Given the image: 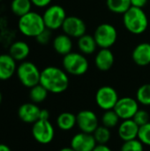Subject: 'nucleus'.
Returning <instances> with one entry per match:
<instances>
[{
    "label": "nucleus",
    "mask_w": 150,
    "mask_h": 151,
    "mask_svg": "<svg viewBox=\"0 0 150 151\" xmlns=\"http://www.w3.org/2000/svg\"><path fill=\"white\" fill-rule=\"evenodd\" d=\"M40 84L49 93L61 94L68 88L69 78L65 70L56 66H47L41 71Z\"/></svg>",
    "instance_id": "1"
},
{
    "label": "nucleus",
    "mask_w": 150,
    "mask_h": 151,
    "mask_svg": "<svg viewBox=\"0 0 150 151\" xmlns=\"http://www.w3.org/2000/svg\"><path fill=\"white\" fill-rule=\"evenodd\" d=\"M126 29L133 35L143 34L149 27V19L142 8L132 6L123 14Z\"/></svg>",
    "instance_id": "2"
},
{
    "label": "nucleus",
    "mask_w": 150,
    "mask_h": 151,
    "mask_svg": "<svg viewBox=\"0 0 150 151\" xmlns=\"http://www.w3.org/2000/svg\"><path fill=\"white\" fill-rule=\"evenodd\" d=\"M18 28L23 35L35 38L46 28V27L42 15L36 12L31 11L28 13L19 17L18 21Z\"/></svg>",
    "instance_id": "3"
},
{
    "label": "nucleus",
    "mask_w": 150,
    "mask_h": 151,
    "mask_svg": "<svg viewBox=\"0 0 150 151\" xmlns=\"http://www.w3.org/2000/svg\"><path fill=\"white\" fill-rule=\"evenodd\" d=\"M64 70L72 75L80 76L85 74L88 70V61L84 54L79 52H70L63 58Z\"/></svg>",
    "instance_id": "4"
},
{
    "label": "nucleus",
    "mask_w": 150,
    "mask_h": 151,
    "mask_svg": "<svg viewBox=\"0 0 150 151\" xmlns=\"http://www.w3.org/2000/svg\"><path fill=\"white\" fill-rule=\"evenodd\" d=\"M17 77L20 83L28 88L40 83L41 71L35 64L30 61H22L16 71Z\"/></svg>",
    "instance_id": "5"
},
{
    "label": "nucleus",
    "mask_w": 150,
    "mask_h": 151,
    "mask_svg": "<svg viewBox=\"0 0 150 151\" xmlns=\"http://www.w3.org/2000/svg\"><path fill=\"white\" fill-rule=\"evenodd\" d=\"M94 38L98 47L101 49H110L117 42L118 31L113 25L103 23L96 27Z\"/></svg>",
    "instance_id": "6"
},
{
    "label": "nucleus",
    "mask_w": 150,
    "mask_h": 151,
    "mask_svg": "<svg viewBox=\"0 0 150 151\" xmlns=\"http://www.w3.org/2000/svg\"><path fill=\"white\" fill-rule=\"evenodd\" d=\"M66 17L65 10L59 4L49 5L42 14L46 28L51 31L61 28Z\"/></svg>",
    "instance_id": "7"
},
{
    "label": "nucleus",
    "mask_w": 150,
    "mask_h": 151,
    "mask_svg": "<svg viewBox=\"0 0 150 151\" xmlns=\"http://www.w3.org/2000/svg\"><path fill=\"white\" fill-rule=\"evenodd\" d=\"M118 99V92L111 86H103L99 88L95 94V103L97 106L104 111L113 110Z\"/></svg>",
    "instance_id": "8"
},
{
    "label": "nucleus",
    "mask_w": 150,
    "mask_h": 151,
    "mask_svg": "<svg viewBox=\"0 0 150 151\" xmlns=\"http://www.w3.org/2000/svg\"><path fill=\"white\" fill-rule=\"evenodd\" d=\"M32 135L34 139L41 144L50 143L55 136V130L50 120H37L33 124Z\"/></svg>",
    "instance_id": "9"
},
{
    "label": "nucleus",
    "mask_w": 150,
    "mask_h": 151,
    "mask_svg": "<svg viewBox=\"0 0 150 151\" xmlns=\"http://www.w3.org/2000/svg\"><path fill=\"white\" fill-rule=\"evenodd\" d=\"M113 110L118 115L120 119H131L139 110V103L133 97L125 96L118 99Z\"/></svg>",
    "instance_id": "10"
},
{
    "label": "nucleus",
    "mask_w": 150,
    "mask_h": 151,
    "mask_svg": "<svg viewBox=\"0 0 150 151\" xmlns=\"http://www.w3.org/2000/svg\"><path fill=\"white\" fill-rule=\"evenodd\" d=\"M77 127L80 132L92 134L99 127V119L96 114L90 110H82L76 115Z\"/></svg>",
    "instance_id": "11"
},
{
    "label": "nucleus",
    "mask_w": 150,
    "mask_h": 151,
    "mask_svg": "<svg viewBox=\"0 0 150 151\" xmlns=\"http://www.w3.org/2000/svg\"><path fill=\"white\" fill-rule=\"evenodd\" d=\"M64 34L72 38H80L87 31V25L83 19L76 16H67L62 27Z\"/></svg>",
    "instance_id": "12"
},
{
    "label": "nucleus",
    "mask_w": 150,
    "mask_h": 151,
    "mask_svg": "<svg viewBox=\"0 0 150 151\" xmlns=\"http://www.w3.org/2000/svg\"><path fill=\"white\" fill-rule=\"evenodd\" d=\"M97 143L94 135L83 132H80L73 135L70 142V147L75 151H93Z\"/></svg>",
    "instance_id": "13"
},
{
    "label": "nucleus",
    "mask_w": 150,
    "mask_h": 151,
    "mask_svg": "<svg viewBox=\"0 0 150 151\" xmlns=\"http://www.w3.org/2000/svg\"><path fill=\"white\" fill-rule=\"evenodd\" d=\"M41 109L34 103H26L21 104L18 109L19 119L27 124H34L39 120Z\"/></svg>",
    "instance_id": "14"
},
{
    "label": "nucleus",
    "mask_w": 150,
    "mask_h": 151,
    "mask_svg": "<svg viewBox=\"0 0 150 151\" xmlns=\"http://www.w3.org/2000/svg\"><path fill=\"white\" fill-rule=\"evenodd\" d=\"M16 62L9 53L0 55V81H7L16 73Z\"/></svg>",
    "instance_id": "15"
},
{
    "label": "nucleus",
    "mask_w": 150,
    "mask_h": 151,
    "mask_svg": "<svg viewBox=\"0 0 150 151\" xmlns=\"http://www.w3.org/2000/svg\"><path fill=\"white\" fill-rule=\"evenodd\" d=\"M140 127L134 122L133 119H126L121 122L118 126V134L119 138L124 141H130L133 139H137L138 133H139Z\"/></svg>",
    "instance_id": "16"
},
{
    "label": "nucleus",
    "mask_w": 150,
    "mask_h": 151,
    "mask_svg": "<svg viewBox=\"0 0 150 151\" xmlns=\"http://www.w3.org/2000/svg\"><path fill=\"white\" fill-rule=\"evenodd\" d=\"M132 58L139 66H147L150 64V43L141 42L133 50Z\"/></svg>",
    "instance_id": "17"
},
{
    "label": "nucleus",
    "mask_w": 150,
    "mask_h": 151,
    "mask_svg": "<svg viewBox=\"0 0 150 151\" xmlns=\"http://www.w3.org/2000/svg\"><path fill=\"white\" fill-rule=\"evenodd\" d=\"M114 62L115 57L110 49H101L95 58V66L102 72L109 71L113 66Z\"/></svg>",
    "instance_id": "18"
},
{
    "label": "nucleus",
    "mask_w": 150,
    "mask_h": 151,
    "mask_svg": "<svg viewBox=\"0 0 150 151\" xmlns=\"http://www.w3.org/2000/svg\"><path fill=\"white\" fill-rule=\"evenodd\" d=\"M52 46L57 53L62 56H65L70 52H72V37L68 36L65 34H60L54 38L52 42Z\"/></svg>",
    "instance_id": "19"
},
{
    "label": "nucleus",
    "mask_w": 150,
    "mask_h": 151,
    "mask_svg": "<svg viewBox=\"0 0 150 151\" xmlns=\"http://www.w3.org/2000/svg\"><path fill=\"white\" fill-rule=\"evenodd\" d=\"M30 53L29 45L24 41H15L9 48V54L16 61H25Z\"/></svg>",
    "instance_id": "20"
},
{
    "label": "nucleus",
    "mask_w": 150,
    "mask_h": 151,
    "mask_svg": "<svg viewBox=\"0 0 150 151\" xmlns=\"http://www.w3.org/2000/svg\"><path fill=\"white\" fill-rule=\"evenodd\" d=\"M78 48L80 51L84 55H90L94 53L98 47L94 35L85 34L84 35L78 38Z\"/></svg>",
    "instance_id": "21"
},
{
    "label": "nucleus",
    "mask_w": 150,
    "mask_h": 151,
    "mask_svg": "<svg viewBox=\"0 0 150 151\" xmlns=\"http://www.w3.org/2000/svg\"><path fill=\"white\" fill-rule=\"evenodd\" d=\"M57 125L62 131L72 130L75 126H77L76 115L71 112H62L57 118Z\"/></svg>",
    "instance_id": "22"
},
{
    "label": "nucleus",
    "mask_w": 150,
    "mask_h": 151,
    "mask_svg": "<svg viewBox=\"0 0 150 151\" xmlns=\"http://www.w3.org/2000/svg\"><path fill=\"white\" fill-rule=\"evenodd\" d=\"M32 6L33 4L31 0H12L10 8L11 12L19 18L31 12Z\"/></svg>",
    "instance_id": "23"
},
{
    "label": "nucleus",
    "mask_w": 150,
    "mask_h": 151,
    "mask_svg": "<svg viewBox=\"0 0 150 151\" xmlns=\"http://www.w3.org/2000/svg\"><path fill=\"white\" fill-rule=\"evenodd\" d=\"M108 9L117 14H124L131 7V0H106Z\"/></svg>",
    "instance_id": "24"
},
{
    "label": "nucleus",
    "mask_w": 150,
    "mask_h": 151,
    "mask_svg": "<svg viewBox=\"0 0 150 151\" xmlns=\"http://www.w3.org/2000/svg\"><path fill=\"white\" fill-rule=\"evenodd\" d=\"M49 94V91L40 83L30 88L29 98L34 104H40L45 101Z\"/></svg>",
    "instance_id": "25"
},
{
    "label": "nucleus",
    "mask_w": 150,
    "mask_h": 151,
    "mask_svg": "<svg viewBox=\"0 0 150 151\" xmlns=\"http://www.w3.org/2000/svg\"><path fill=\"white\" fill-rule=\"evenodd\" d=\"M119 120L120 119L114 110L105 111L102 116V124L108 128H113L117 127L119 123Z\"/></svg>",
    "instance_id": "26"
},
{
    "label": "nucleus",
    "mask_w": 150,
    "mask_h": 151,
    "mask_svg": "<svg viewBox=\"0 0 150 151\" xmlns=\"http://www.w3.org/2000/svg\"><path fill=\"white\" fill-rule=\"evenodd\" d=\"M93 135L97 144H107L111 137L110 128L104 126H99L93 133Z\"/></svg>",
    "instance_id": "27"
},
{
    "label": "nucleus",
    "mask_w": 150,
    "mask_h": 151,
    "mask_svg": "<svg viewBox=\"0 0 150 151\" xmlns=\"http://www.w3.org/2000/svg\"><path fill=\"white\" fill-rule=\"evenodd\" d=\"M136 100L144 106H150V84L141 86L136 92Z\"/></svg>",
    "instance_id": "28"
},
{
    "label": "nucleus",
    "mask_w": 150,
    "mask_h": 151,
    "mask_svg": "<svg viewBox=\"0 0 150 151\" xmlns=\"http://www.w3.org/2000/svg\"><path fill=\"white\" fill-rule=\"evenodd\" d=\"M143 146L144 145L138 139H133L124 142L120 148V151H143Z\"/></svg>",
    "instance_id": "29"
},
{
    "label": "nucleus",
    "mask_w": 150,
    "mask_h": 151,
    "mask_svg": "<svg viewBox=\"0 0 150 151\" xmlns=\"http://www.w3.org/2000/svg\"><path fill=\"white\" fill-rule=\"evenodd\" d=\"M137 139L143 144L150 146V122L140 127Z\"/></svg>",
    "instance_id": "30"
},
{
    "label": "nucleus",
    "mask_w": 150,
    "mask_h": 151,
    "mask_svg": "<svg viewBox=\"0 0 150 151\" xmlns=\"http://www.w3.org/2000/svg\"><path fill=\"white\" fill-rule=\"evenodd\" d=\"M133 119L134 120V122L139 127H141V126H144V125H146L149 122H150V115L147 111L139 109L138 111L133 116Z\"/></svg>",
    "instance_id": "31"
},
{
    "label": "nucleus",
    "mask_w": 150,
    "mask_h": 151,
    "mask_svg": "<svg viewBox=\"0 0 150 151\" xmlns=\"http://www.w3.org/2000/svg\"><path fill=\"white\" fill-rule=\"evenodd\" d=\"M51 30L50 29H48V28H45L42 32H41L36 37H35V40L36 42L41 44V45H46L48 44L50 40H51Z\"/></svg>",
    "instance_id": "32"
},
{
    "label": "nucleus",
    "mask_w": 150,
    "mask_h": 151,
    "mask_svg": "<svg viewBox=\"0 0 150 151\" xmlns=\"http://www.w3.org/2000/svg\"><path fill=\"white\" fill-rule=\"evenodd\" d=\"M52 0H31L33 5L38 7V8H43V7H48Z\"/></svg>",
    "instance_id": "33"
},
{
    "label": "nucleus",
    "mask_w": 150,
    "mask_h": 151,
    "mask_svg": "<svg viewBox=\"0 0 150 151\" xmlns=\"http://www.w3.org/2000/svg\"><path fill=\"white\" fill-rule=\"evenodd\" d=\"M149 0H131V4L132 6L138 7V8H142L148 4Z\"/></svg>",
    "instance_id": "34"
},
{
    "label": "nucleus",
    "mask_w": 150,
    "mask_h": 151,
    "mask_svg": "<svg viewBox=\"0 0 150 151\" xmlns=\"http://www.w3.org/2000/svg\"><path fill=\"white\" fill-rule=\"evenodd\" d=\"M50 111L46 109H41L40 111V116H39V119L41 120H49L50 119Z\"/></svg>",
    "instance_id": "35"
},
{
    "label": "nucleus",
    "mask_w": 150,
    "mask_h": 151,
    "mask_svg": "<svg viewBox=\"0 0 150 151\" xmlns=\"http://www.w3.org/2000/svg\"><path fill=\"white\" fill-rule=\"evenodd\" d=\"M93 151H112L106 144H97Z\"/></svg>",
    "instance_id": "36"
},
{
    "label": "nucleus",
    "mask_w": 150,
    "mask_h": 151,
    "mask_svg": "<svg viewBox=\"0 0 150 151\" xmlns=\"http://www.w3.org/2000/svg\"><path fill=\"white\" fill-rule=\"evenodd\" d=\"M0 151H11L9 146H7L6 144H3L0 143Z\"/></svg>",
    "instance_id": "37"
},
{
    "label": "nucleus",
    "mask_w": 150,
    "mask_h": 151,
    "mask_svg": "<svg viewBox=\"0 0 150 151\" xmlns=\"http://www.w3.org/2000/svg\"><path fill=\"white\" fill-rule=\"evenodd\" d=\"M59 151H75L72 148H71V147H65V148H63V149H61Z\"/></svg>",
    "instance_id": "38"
},
{
    "label": "nucleus",
    "mask_w": 150,
    "mask_h": 151,
    "mask_svg": "<svg viewBox=\"0 0 150 151\" xmlns=\"http://www.w3.org/2000/svg\"><path fill=\"white\" fill-rule=\"evenodd\" d=\"M2 99H3V97H2V93H1V91H0V104H1V103H2Z\"/></svg>",
    "instance_id": "39"
},
{
    "label": "nucleus",
    "mask_w": 150,
    "mask_h": 151,
    "mask_svg": "<svg viewBox=\"0 0 150 151\" xmlns=\"http://www.w3.org/2000/svg\"><path fill=\"white\" fill-rule=\"evenodd\" d=\"M1 1H2V0H0V2H1Z\"/></svg>",
    "instance_id": "40"
}]
</instances>
